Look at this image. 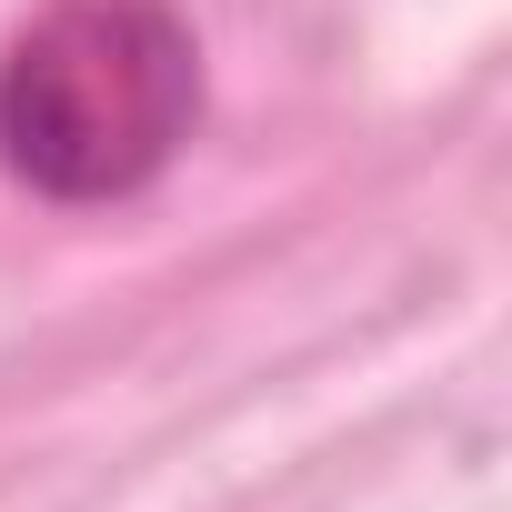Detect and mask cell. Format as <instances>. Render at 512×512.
I'll list each match as a JSON object with an SVG mask.
<instances>
[{
  "label": "cell",
  "mask_w": 512,
  "mask_h": 512,
  "mask_svg": "<svg viewBox=\"0 0 512 512\" xmlns=\"http://www.w3.org/2000/svg\"><path fill=\"white\" fill-rule=\"evenodd\" d=\"M201 131V41L171 0H51L0 51V171L31 201H141Z\"/></svg>",
  "instance_id": "1"
}]
</instances>
